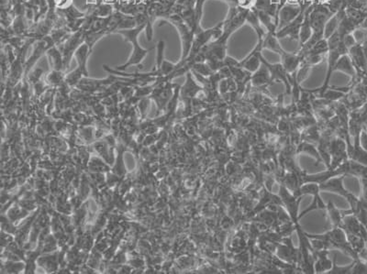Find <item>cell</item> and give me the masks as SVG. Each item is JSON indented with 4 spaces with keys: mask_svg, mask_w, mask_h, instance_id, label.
Listing matches in <instances>:
<instances>
[{
    "mask_svg": "<svg viewBox=\"0 0 367 274\" xmlns=\"http://www.w3.org/2000/svg\"><path fill=\"white\" fill-rule=\"evenodd\" d=\"M362 135H363L364 137L366 138L367 140V124L363 127V131H362Z\"/></svg>",
    "mask_w": 367,
    "mask_h": 274,
    "instance_id": "obj_27",
    "label": "cell"
},
{
    "mask_svg": "<svg viewBox=\"0 0 367 274\" xmlns=\"http://www.w3.org/2000/svg\"><path fill=\"white\" fill-rule=\"evenodd\" d=\"M297 153H307V154L311 155L312 157L316 159V164H315L316 166L319 165L321 162H323V160L320 156V151L310 142H301L298 147Z\"/></svg>",
    "mask_w": 367,
    "mask_h": 274,
    "instance_id": "obj_19",
    "label": "cell"
},
{
    "mask_svg": "<svg viewBox=\"0 0 367 274\" xmlns=\"http://www.w3.org/2000/svg\"><path fill=\"white\" fill-rule=\"evenodd\" d=\"M339 26V19L336 15H333L326 23L324 30V39H329V37L337 30Z\"/></svg>",
    "mask_w": 367,
    "mask_h": 274,
    "instance_id": "obj_22",
    "label": "cell"
},
{
    "mask_svg": "<svg viewBox=\"0 0 367 274\" xmlns=\"http://www.w3.org/2000/svg\"><path fill=\"white\" fill-rule=\"evenodd\" d=\"M272 84H273V82H272L269 70L265 65L262 64L260 68L258 69L255 73L252 74L251 86L253 88H265Z\"/></svg>",
    "mask_w": 367,
    "mask_h": 274,
    "instance_id": "obj_12",
    "label": "cell"
},
{
    "mask_svg": "<svg viewBox=\"0 0 367 274\" xmlns=\"http://www.w3.org/2000/svg\"><path fill=\"white\" fill-rule=\"evenodd\" d=\"M260 59L262 64L265 65L269 70L273 84L274 82H283L285 84V87H286V94H291L292 86H291L290 82H289L290 74L286 72V69L284 68V66H283L281 63L272 65V64H270L267 61L265 60V58L262 55V53L260 54Z\"/></svg>",
    "mask_w": 367,
    "mask_h": 274,
    "instance_id": "obj_6",
    "label": "cell"
},
{
    "mask_svg": "<svg viewBox=\"0 0 367 274\" xmlns=\"http://www.w3.org/2000/svg\"><path fill=\"white\" fill-rule=\"evenodd\" d=\"M345 177V175L334 176L328 180L324 181L323 183L320 184V191L336 193L347 199L352 193L346 190L343 185V180Z\"/></svg>",
    "mask_w": 367,
    "mask_h": 274,
    "instance_id": "obj_7",
    "label": "cell"
},
{
    "mask_svg": "<svg viewBox=\"0 0 367 274\" xmlns=\"http://www.w3.org/2000/svg\"><path fill=\"white\" fill-rule=\"evenodd\" d=\"M254 12L257 14V16L259 17V21H260L262 25L265 27L266 29V31L267 33H273V34H276L277 33V29H278V25L276 23V21L273 17H271L269 14L266 13L265 11H262V10H258V9H253L252 8Z\"/></svg>",
    "mask_w": 367,
    "mask_h": 274,
    "instance_id": "obj_18",
    "label": "cell"
},
{
    "mask_svg": "<svg viewBox=\"0 0 367 274\" xmlns=\"http://www.w3.org/2000/svg\"><path fill=\"white\" fill-rule=\"evenodd\" d=\"M333 71L334 72L335 71H340V72H342V73L350 75L351 78H352V81L349 84V86L351 87H353L357 83L356 70H355V66H354V64H353L349 54H344V55L340 57V59L337 61L336 65L334 66Z\"/></svg>",
    "mask_w": 367,
    "mask_h": 274,
    "instance_id": "obj_10",
    "label": "cell"
},
{
    "mask_svg": "<svg viewBox=\"0 0 367 274\" xmlns=\"http://www.w3.org/2000/svg\"><path fill=\"white\" fill-rule=\"evenodd\" d=\"M263 47L264 49H268L270 51H273L277 53H278L282 49L277 35L273 34V33L266 34L265 40H264V43H263Z\"/></svg>",
    "mask_w": 367,
    "mask_h": 274,
    "instance_id": "obj_20",
    "label": "cell"
},
{
    "mask_svg": "<svg viewBox=\"0 0 367 274\" xmlns=\"http://www.w3.org/2000/svg\"><path fill=\"white\" fill-rule=\"evenodd\" d=\"M278 54L281 58V64L284 66V68L286 69V72L291 74L295 73L298 69L299 65H301L302 59L299 55V53H290L287 52L282 48L281 50L278 52Z\"/></svg>",
    "mask_w": 367,
    "mask_h": 274,
    "instance_id": "obj_11",
    "label": "cell"
},
{
    "mask_svg": "<svg viewBox=\"0 0 367 274\" xmlns=\"http://www.w3.org/2000/svg\"><path fill=\"white\" fill-rule=\"evenodd\" d=\"M328 212V217H329V222L332 224V227H340L341 223H342L344 214V210L338 209L336 206H334L333 202L329 201L327 204L326 210Z\"/></svg>",
    "mask_w": 367,
    "mask_h": 274,
    "instance_id": "obj_17",
    "label": "cell"
},
{
    "mask_svg": "<svg viewBox=\"0 0 367 274\" xmlns=\"http://www.w3.org/2000/svg\"><path fill=\"white\" fill-rule=\"evenodd\" d=\"M329 154L331 158L329 167L327 169L334 170L342 163L349 159L347 152L346 142L342 138H334L329 143Z\"/></svg>",
    "mask_w": 367,
    "mask_h": 274,
    "instance_id": "obj_5",
    "label": "cell"
},
{
    "mask_svg": "<svg viewBox=\"0 0 367 274\" xmlns=\"http://www.w3.org/2000/svg\"><path fill=\"white\" fill-rule=\"evenodd\" d=\"M320 192L321 191H320V184L317 183H305L301 185V187L299 189V197L311 195L313 197V201L309 206H307L306 209L302 211V213L299 214V220L314 210H326L327 205L321 199L320 195Z\"/></svg>",
    "mask_w": 367,
    "mask_h": 274,
    "instance_id": "obj_4",
    "label": "cell"
},
{
    "mask_svg": "<svg viewBox=\"0 0 367 274\" xmlns=\"http://www.w3.org/2000/svg\"><path fill=\"white\" fill-rule=\"evenodd\" d=\"M344 1L345 0H328L327 2H325L323 4L326 6V8L329 9L333 15H335L339 11V9L342 8Z\"/></svg>",
    "mask_w": 367,
    "mask_h": 274,
    "instance_id": "obj_23",
    "label": "cell"
},
{
    "mask_svg": "<svg viewBox=\"0 0 367 274\" xmlns=\"http://www.w3.org/2000/svg\"><path fill=\"white\" fill-rule=\"evenodd\" d=\"M48 58L50 61V65L52 66V70L56 71H62L64 69V57L63 53L60 51V49L57 47V45H53L51 49L48 50Z\"/></svg>",
    "mask_w": 367,
    "mask_h": 274,
    "instance_id": "obj_15",
    "label": "cell"
},
{
    "mask_svg": "<svg viewBox=\"0 0 367 274\" xmlns=\"http://www.w3.org/2000/svg\"><path fill=\"white\" fill-rule=\"evenodd\" d=\"M343 43H344V44H345L346 47H347V49L348 50H350L351 48L354 47L355 46V44H357L356 43V41H355V37H354V35H353V33H351V34H348L346 35L345 37L343 38Z\"/></svg>",
    "mask_w": 367,
    "mask_h": 274,
    "instance_id": "obj_26",
    "label": "cell"
},
{
    "mask_svg": "<svg viewBox=\"0 0 367 274\" xmlns=\"http://www.w3.org/2000/svg\"><path fill=\"white\" fill-rule=\"evenodd\" d=\"M202 90H203V87L196 83V80L193 77L191 71H189L187 73L186 84L180 89V94L182 95V97L183 99L190 100V99H194L196 94Z\"/></svg>",
    "mask_w": 367,
    "mask_h": 274,
    "instance_id": "obj_13",
    "label": "cell"
},
{
    "mask_svg": "<svg viewBox=\"0 0 367 274\" xmlns=\"http://www.w3.org/2000/svg\"><path fill=\"white\" fill-rule=\"evenodd\" d=\"M336 259H337L336 256H334V259H333V267H332V269H331L327 273H352L353 267L355 265V261H353V262L348 266H338L337 263H336Z\"/></svg>",
    "mask_w": 367,
    "mask_h": 274,
    "instance_id": "obj_21",
    "label": "cell"
},
{
    "mask_svg": "<svg viewBox=\"0 0 367 274\" xmlns=\"http://www.w3.org/2000/svg\"><path fill=\"white\" fill-rule=\"evenodd\" d=\"M246 22H248L251 26L253 28V30H255L257 36H258V41H264L265 36L267 34V31L263 28V25L259 21V17L257 16V14L254 12L253 9H250L249 13H248Z\"/></svg>",
    "mask_w": 367,
    "mask_h": 274,
    "instance_id": "obj_16",
    "label": "cell"
},
{
    "mask_svg": "<svg viewBox=\"0 0 367 274\" xmlns=\"http://www.w3.org/2000/svg\"><path fill=\"white\" fill-rule=\"evenodd\" d=\"M305 11L306 10H302L301 13L299 14L293 22L286 27H284L281 30L277 31L276 35L278 40L289 37L293 41H299V32H300L301 25L303 23Z\"/></svg>",
    "mask_w": 367,
    "mask_h": 274,
    "instance_id": "obj_9",
    "label": "cell"
},
{
    "mask_svg": "<svg viewBox=\"0 0 367 274\" xmlns=\"http://www.w3.org/2000/svg\"><path fill=\"white\" fill-rule=\"evenodd\" d=\"M166 22H170L172 25H174L179 32L180 39H181V43H182V55H181V59L178 63L183 64L190 53L196 33L194 30H191L188 27L186 22H183V18L181 17L179 14L169 15L166 18Z\"/></svg>",
    "mask_w": 367,
    "mask_h": 274,
    "instance_id": "obj_2",
    "label": "cell"
},
{
    "mask_svg": "<svg viewBox=\"0 0 367 274\" xmlns=\"http://www.w3.org/2000/svg\"><path fill=\"white\" fill-rule=\"evenodd\" d=\"M146 26H147V23H143V24H140L133 29L119 30L115 31V33L117 34L122 35L124 39L132 43L133 46V52H132V55L130 56L129 60L124 65L116 67V70L124 71L125 69L128 68L130 66L141 65V63L145 59L146 55L153 50V48L147 50V49L141 47L138 42V36L141 33V30L146 29Z\"/></svg>",
    "mask_w": 367,
    "mask_h": 274,
    "instance_id": "obj_1",
    "label": "cell"
},
{
    "mask_svg": "<svg viewBox=\"0 0 367 274\" xmlns=\"http://www.w3.org/2000/svg\"><path fill=\"white\" fill-rule=\"evenodd\" d=\"M73 6V0H54V7L65 10Z\"/></svg>",
    "mask_w": 367,
    "mask_h": 274,
    "instance_id": "obj_25",
    "label": "cell"
},
{
    "mask_svg": "<svg viewBox=\"0 0 367 274\" xmlns=\"http://www.w3.org/2000/svg\"><path fill=\"white\" fill-rule=\"evenodd\" d=\"M301 8L299 3H286L278 14V24L277 31L293 22L301 13Z\"/></svg>",
    "mask_w": 367,
    "mask_h": 274,
    "instance_id": "obj_8",
    "label": "cell"
},
{
    "mask_svg": "<svg viewBox=\"0 0 367 274\" xmlns=\"http://www.w3.org/2000/svg\"><path fill=\"white\" fill-rule=\"evenodd\" d=\"M164 47L166 43L163 41H160L157 44V56H156V69L159 68L162 65V61L164 60L163 54H164Z\"/></svg>",
    "mask_w": 367,
    "mask_h": 274,
    "instance_id": "obj_24",
    "label": "cell"
},
{
    "mask_svg": "<svg viewBox=\"0 0 367 274\" xmlns=\"http://www.w3.org/2000/svg\"><path fill=\"white\" fill-rule=\"evenodd\" d=\"M249 11L250 9H243L239 6L230 7L228 16L226 19L224 21L223 34L226 35L230 38L236 30H239L240 28L246 22Z\"/></svg>",
    "mask_w": 367,
    "mask_h": 274,
    "instance_id": "obj_3",
    "label": "cell"
},
{
    "mask_svg": "<svg viewBox=\"0 0 367 274\" xmlns=\"http://www.w3.org/2000/svg\"><path fill=\"white\" fill-rule=\"evenodd\" d=\"M313 4H314V2L305 11L303 23L301 25L300 32H299V44H300V47L307 43L308 40L310 39L312 32H313L311 25H310V21H309V14H310L312 9H313Z\"/></svg>",
    "mask_w": 367,
    "mask_h": 274,
    "instance_id": "obj_14",
    "label": "cell"
}]
</instances>
